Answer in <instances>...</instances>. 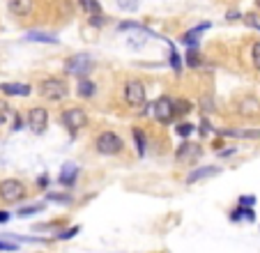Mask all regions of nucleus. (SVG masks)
<instances>
[{
  "instance_id": "20e7f679",
  "label": "nucleus",
  "mask_w": 260,
  "mask_h": 253,
  "mask_svg": "<svg viewBox=\"0 0 260 253\" xmlns=\"http://www.w3.org/2000/svg\"><path fill=\"white\" fill-rule=\"evenodd\" d=\"M30 196L28 184L19 178H3L0 180V203L3 205H17Z\"/></svg>"
},
{
  "instance_id": "c85d7f7f",
  "label": "nucleus",
  "mask_w": 260,
  "mask_h": 253,
  "mask_svg": "<svg viewBox=\"0 0 260 253\" xmlns=\"http://www.w3.org/2000/svg\"><path fill=\"white\" fill-rule=\"evenodd\" d=\"M78 232H81V226H71V228H65V230H58L55 237H58V239H71V237H76Z\"/></svg>"
},
{
  "instance_id": "f3484780",
  "label": "nucleus",
  "mask_w": 260,
  "mask_h": 253,
  "mask_svg": "<svg viewBox=\"0 0 260 253\" xmlns=\"http://www.w3.org/2000/svg\"><path fill=\"white\" fill-rule=\"evenodd\" d=\"M219 136H230V138H249L260 140V129H219Z\"/></svg>"
},
{
  "instance_id": "58836bf2",
  "label": "nucleus",
  "mask_w": 260,
  "mask_h": 253,
  "mask_svg": "<svg viewBox=\"0 0 260 253\" xmlns=\"http://www.w3.org/2000/svg\"><path fill=\"white\" fill-rule=\"evenodd\" d=\"M239 17H242L239 12H228V19H239Z\"/></svg>"
},
{
  "instance_id": "ddd939ff",
  "label": "nucleus",
  "mask_w": 260,
  "mask_h": 253,
  "mask_svg": "<svg viewBox=\"0 0 260 253\" xmlns=\"http://www.w3.org/2000/svg\"><path fill=\"white\" fill-rule=\"evenodd\" d=\"M7 10L12 17L28 19L35 12V0H7Z\"/></svg>"
},
{
  "instance_id": "412c9836",
  "label": "nucleus",
  "mask_w": 260,
  "mask_h": 253,
  "mask_svg": "<svg viewBox=\"0 0 260 253\" xmlns=\"http://www.w3.org/2000/svg\"><path fill=\"white\" fill-rule=\"evenodd\" d=\"M49 203H58V205H71L74 203V196L71 194H62V191H49L46 194Z\"/></svg>"
},
{
  "instance_id": "bb28decb",
  "label": "nucleus",
  "mask_w": 260,
  "mask_h": 253,
  "mask_svg": "<svg viewBox=\"0 0 260 253\" xmlns=\"http://www.w3.org/2000/svg\"><path fill=\"white\" fill-rule=\"evenodd\" d=\"M251 65H253L255 71H260V39L251 44Z\"/></svg>"
},
{
  "instance_id": "4c0bfd02",
  "label": "nucleus",
  "mask_w": 260,
  "mask_h": 253,
  "mask_svg": "<svg viewBox=\"0 0 260 253\" xmlns=\"http://www.w3.org/2000/svg\"><path fill=\"white\" fill-rule=\"evenodd\" d=\"M10 221V212L7 210H0V223H7Z\"/></svg>"
},
{
  "instance_id": "0eeeda50",
  "label": "nucleus",
  "mask_w": 260,
  "mask_h": 253,
  "mask_svg": "<svg viewBox=\"0 0 260 253\" xmlns=\"http://www.w3.org/2000/svg\"><path fill=\"white\" fill-rule=\"evenodd\" d=\"M152 118L157 120L159 124L168 127V124H173L178 120L175 115V108H173V97H168V95H161L159 99L152 102Z\"/></svg>"
},
{
  "instance_id": "e433bc0d",
  "label": "nucleus",
  "mask_w": 260,
  "mask_h": 253,
  "mask_svg": "<svg viewBox=\"0 0 260 253\" xmlns=\"http://www.w3.org/2000/svg\"><path fill=\"white\" fill-rule=\"evenodd\" d=\"M235 152H237V147H235V145H228L226 150H221V152H219V156H233Z\"/></svg>"
},
{
  "instance_id": "f704fd0d",
  "label": "nucleus",
  "mask_w": 260,
  "mask_h": 253,
  "mask_svg": "<svg viewBox=\"0 0 260 253\" xmlns=\"http://www.w3.org/2000/svg\"><path fill=\"white\" fill-rule=\"evenodd\" d=\"M118 7L125 12H134L138 7V0H118Z\"/></svg>"
},
{
  "instance_id": "4468645a",
  "label": "nucleus",
  "mask_w": 260,
  "mask_h": 253,
  "mask_svg": "<svg viewBox=\"0 0 260 253\" xmlns=\"http://www.w3.org/2000/svg\"><path fill=\"white\" fill-rule=\"evenodd\" d=\"M0 92H3V97H30L33 86H28V83H0Z\"/></svg>"
},
{
  "instance_id": "7ed1b4c3",
  "label": "nucleus",
  "mask_w": 260,
  "mask_h": 253,
  "mask_svg": "<svg viewBox=\"0 0 260 253\" xmlns=\"http://www.w3.org/2000/svg\"><path fill=\"white\" fill-rule=\"evenodd\" d=\"M93 147L102 156H120L125 152V138L115 129H102L93 140Z\"/></svg>"
},
{
  "instance_id": "2f4dec72",
  "label": "nucleus",
  "mask_w": 260,
  "mask_h": 253,
  "mask_svg": "<svg viewBox=\"0 0 260 253\" xmlns=\"http://www.w3.org/2000/svg\"><path fill=\"white\" fill-rule=\"evenodd\" d=\"M237 205H239V207H253V205H255V196H253V194L239 196V198H237Z\"/></svg>"
},
{
  "instance_id": "2eb2a0df",
  "label": "nucleus",
  "mask_w": 260,
  "mask_h": 253,
  "mask_svg": "<svg viewBox=\"0 0 260 253\" xmlns=\"http://www.w3.org/2000/svg\"><path fill=\"white\" fill-rule=\"evenodd\" d=\"M95 95H97V83L90 81V78H78V83H76V97L93 99Z\"/></svg>"
},
{
  "instance_id": "9b49d317",
  "label": "nucleus",
  "mask_w": 260,
  "mask_h": 253,
  "mask_svg": "<svg viewBox=\"0 0 260 253\" xmlns=\"http://www.w3.org/2000/svg\"><path fill=\"white\" fill-rule=\"evenodd\" d=\"M207 28H212V23L210 21H203V23H198V26L196 28H189V30H187L185 35H182V44H185L187 49H198V46H201V35L205 33Z\"/></svg>"
},
{
  "instance_id": "393cba45",
  "label": "nucleus",
  "mask_w": 260,
  "mask_h": 253,
  "mask_svg": "<svg viewBox=\"0 0 260 253\" xmlns=\"http://www.w3.org/2000/svg\"><path fill=\"white\" fill-rule=\"evenodd\" d=\"M194 131H196V124H191V122H178L175 124V134H178L180 138H189Z\"/></svg>"
},
{
  "instance_id": "39448f33",
  "label": "nucleus",
  "mask_w": 260,
  "mask_h": 253,
  "mask_svg": "<svg viewBox=\"0 0 260 253\" xmlns=\"http://www.w3.org/2000/svg\"><path fill=\"white\" fill-rule=\"evenodd\" d=\"M97 62L90 53H74L62 62V71L65 76H74V78H88L95 71Z\"/></svg>"
},
{
  "instance_id": "a878e982",
  "label": "nucleus",
  "mask_w": 260,
  "mask_h": 253,
  "mask_svg": "<svg viewBox=\"0 0 260 253\" xmlns=\"http://www.w3.org/2000/svg\"><path fill=\"white\" fill-rule=\"evenodd\" d=\"M10 115H12L10 102H7V97H0V127H5L7 120H10Z\"/></svg>"
},
{
  "instance_id": "c756f323",
  "label": "nucleus",
  "mask_w": 260,
  "mask_h": 253,
  "mask_svg": "<svg viewBox=\"0 0 260 253\" xmlns=\"http://www.w3.org/2000/svg\"><path fill=\"white\" fill-rule=\"evenodd\" d=\"M196 129H198V134H201V138H210V136H212V131H214V129H212V124H210V120H207V118H203V122L198 124Z\"/></svg>"
},
{
  "instance_id": "f8f14e48",
  "label": "nucleus",
  "mask_w": 260,
  "mask_h": 253,
  "mask_svg": "<svg viewBox=\"0 0 260 253\" xmlns=\"http://www.w3.org/2000/svg\"><path fill=\"white\" fill-rule=\"evenodd\" d=\"M221 168L219 166H201V168H191L189 173L185 175V184H196V182H203V180H210L214 175H219Z\"/></svg>"
},
{
  "instance_id": "c9c22d12",
  "label": "nucleus",
  "mask_w": 260,
  "mask_h": 253,
  "mask_svg": "<svg viewBox=\"0 0 260 253\" xmlns=\"http://www.w3.org/2000/svg\"><path fill=\"white\" fill-rule=\"evenodd\" d=\"M88 21H90V26L102 28L104 23H106V17H104V12H102V14H90V17H88Z\"/></svg>"
},
{
  "instance_id": "5701e85b",
  "label": "nucleus",
  "mask_w": 260,
  "mask_h": 253,
  "mask_svg": "<svg viewBox=\"0 0 260 253\" xmlns=\"http://www.w3.org/2000/svg\"><path fill=\"white\" fill-rule=\"evenodd\" d=\"M46 210V205L44 203H33V205H28V207H19V219H26V216H33V214H39V212Z\"/></svg>"
},
{
  "instance_id": "1a4fd4ad",
  "label": "nucleus",
  "mask_w": 260,
  "mask_h": 253,
  "mask_svg": "<svg viewBox=\"0 0 260 253\" xmlns=\"http://www.w3.org/2000/svg\"><path fill=\"white\" fill-rule=\"evenodd\" d=\"M26 124H28V129L33 131V134L42 136L44 131L49 129V111H46V106H30L28 108Z\"/></svg>"
},
{
  "instance_id": "4be33fe9",
  "label": "nucleus",
  "mask_w": 260,
  "mask_h": 253,
  "mask_svg": "<svg viewBox=\"0 0 260 253\" xmlns=\"http://www.w3.org/2000/svg\"><path fill=\"white\" fill-rule=\"evenodd\" d=\"M185 62H187V67H191V69H198V67L203 65V55L198 53V49H187Z\"/></svg>"
},
{
  "instance_id": "f257e3e1",
  "label": "nucleus",
  "mask_w": 260,
  "mask_h": 253,
  "mask_svg": "<svg viewBox=\"0 0 260 253\" xmlns=\"http://www.w3.org/2000/svg\"><path fill=\"white\" fill-rule=\"evenodd\" d=\"M35 90H37L39 99H44V102H49V104L65 102V99L69 97V92H71L65 76H44V78L37 81Z\"/></svg>"
},
{
  "instance_id": "6ab92c4d",
  "label": "nucleus",
  "mask_w": 260,
  "mask_h": 253,
  "mask_svg": "<svg viewBox=\"0 0 260 253\" xmlns=\"http://www.w3.org/2000/svg\"><path fill=\"white\" fill-rule=\"evenodd\" d=\"M173 108L178 118H185V115H189L194 111V102L187 97H173Z\"/></svg>"
},
{
  "instance_id": "dca6fc26",
  "label": "nucleus",
  "mask_w": 260,
  "mask_h": 253,
  "mask_svg": "<svg viewBox=\"0 0 260 253\" xmlns=\"http://www.w3.org/2000/svg\"><path fill=\"white\" fill-rule=\"evenodd\" d=\"M131 138H134L136 154L145 156L147 154V134H145V129H141V127H134V129H131Z\"/></svg>"
},
{
  "instance_id": "9d476101",
  "label": "nucleus",
  "mask_w": 260,
  "mask_h": 253,
  "mask_svg": "<svg viewBox=\"0 0 260 253\" xmlns=\"http://www.w3.org/2000/svg\"><path fill=\"white\" fill-rule=\"evenodd\" d=\"M78 175H81V166L74 161H67L58 173V184L65 189H71L76 184V180H78Z\"/></svg>"
},
{
  "instance_id": "a211bd4d",
  "label": "nucleus",
  "mask_w": 260,
  "mask_h": 253,
  "mask_svg": "<svg viewBox=\"0 0 260 253\" xmlns=\"http://www.w3.org/2000/svg\"><path fill=\"white\" fill-rule=\"evenodd\" d=\"M26 39L28 42H37V44H58V35L55 33H46V30H30L26 33Z\"/></svg>"
},
{
  "instance_id": "aec40b11",
  "label": "nucleus",
  "mask_w": 260,
  "mask_h": 253,
  "mask_svg": "<svg viewBox=\"0 0 260 253\" xmlns=\"http://www.w3.org/2000/svg\"><path fill=\"white\" fill-rule=\"evenodd\" d=\"M76 5H78V10L83 12V14H102V3L99 0H76Z\"/></svg>"
},
{
  "instance_id": "6e6552de",
  "label": "nucleus",
  "mask_w": 260,
  "mask_h": 253,
  "mask_svg": "<svg viewBox=\"0 0 260 253\" xmlns=\"http://www.w3.org/2000/svg\"><path fill=\"white\" fill-rule=\"evenodd\" d=\"M201 156H203L201 143H194V140H189V138H182L180 147L175 150V163H178V166H194Z\"/></svg>"
},
{
  "instance_id": "cd10ccee",
  "label": "nucleus",
  "mask_w": 260,
  "mask_h": 253,
  "mask_svg": "<svg viewBox=\"0 0 260 253\" xmlns=\"http://www.w3.org/2000/svg\"><path fill=\"white\" fill-rule=\"evenodd\" d=\"M170 67H173L175 74H180V71H182V55L175 51V46H170Z\"/></svg>"
},
{
  "instance_id": "b1692460",
  "label": "nucleus",
  "mask_w": 260,
  "mask_h": 253,
  "mask_svg": "<svg viewBox=\"0 0 260 253\" xmlns=\"http://www.w3.org/2000/svg\"><path fill=\"white\" fill-rule=\"evenodd\" d=\"M214 113V97L212 95H203L201 97V115L203 118H210Z\"/></svg>"
},
{
  "instance_id": "7c9ffc66",
  "label": "nucleus",
  "mask_w": 260,
  "mask_h": 253,
  "mask_svg": "<svg viewBox=\"0 0 260 253\" xmlns=\"http://www.w3.org/2000/svg\"><path fill=\"white\" fill-rule=\"evenodd\" d=\"M19 244L17 242H10L7 237H0V251H10V253H14V251H19Z\"/></svg>"
},
{
  "instance_id": "ea45409f",
  "label": "nucleus",
  "mask_w": 260,
  "mask_h": 253,
  "mask_svg": "<svg viewBox=\"0 0 260 253\" xmlns=\"http://www.w3.org/2000/svg\"><path fill=\"white\" fill-rule=\"evenodd\" d=\"M255 7H258V10H260V0H255Z\"/></svg>"
},
{
  "instance_id": "f03ea898",
  "label": "nucleus",
  "mask_w": 260,
  "mask_h": 253,
  "mask_svg": "<svg viewBox=\"0 0 260 253\" xmlns=\"http://www.w3.org/2000/svg\"><path fill=\"white\" fill-rule=\"evenodd\" d=\"M120 102L125 104V108L136 111L147 104V88L141 78H127L120 88Z\"/></svg>"
},
{
  "instance_id": "473e14b6",
  "label": "nucleus",
  "mask_w": 260,
  "mask_h": 253,
  "mask_svg": "<svg viewBox=\"0 0 260 253\" xmlns=\"http://www.w3.org/2000/svg\"><path fill=\"white\" fill-rule=\"evenodd\" d=\"M37 189L39 191H46V189H49V184H51V178H49V173H42V175H39L37 178Z\"/></svg>"
},
{
  "instance_id": "423d86ee",
  "label": "nucleus",
  "mask_w": 260,
  "mask_h": 253,
  "mask_svg": "<svg viewBox=\"0 0 260 253\" xmlns=\"http://www.w3.org/2000/svg\"><path fill=\"white\" fill-rule=\"evenodd\" d=\"M60 122L71 136H76L90 124V115H88V111L83 106H67L60 111Z\"/></svg>"
},
{
  "instance_id": "72a5a7b5",
  "label": "nucleus",
  "mask_w": 260,
  "mask_h": 253,
  "mask_svg": "<svg viewBox=\"0 0 260 253\" xmlns=\"http://www.w3.org/2000/svg\"><path fill=\"white\" fill-rule=\"evenodd\" d=\"M12 118H14V122H12V131L23 129V124H26V120L21 118V113H17V111H12Z\"/></svg>"
}]
</instances>
